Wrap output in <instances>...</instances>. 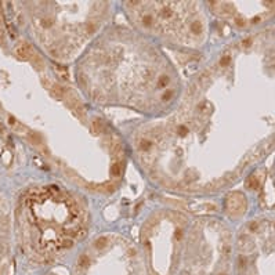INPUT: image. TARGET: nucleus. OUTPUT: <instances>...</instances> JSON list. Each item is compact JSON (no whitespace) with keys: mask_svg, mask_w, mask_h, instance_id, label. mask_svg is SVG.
I'll return each mask as SVG.
<instances>
[{"mask_svg":"<svg viewBox=\"0 0 275 275\" xmlns=\"http://www.w3.org/2000/svg\"><path fill=\"white\" fill-rule=\"evenodd\" d=\"M87 211L64 188L33 189L25 201V239L40 258H53L72 249L87 232Z\"/></svg>","mask_w":275,"mask_h":275,"instance_id":"nucleus-2","label":"nucleus"},{"mask_svg":"<svg viewBox=\"0 0 275 275\" xmlns=\"http://www.w3.org/2000/svg\"><path fill=\"white\" fill-rule=\"evenodd\" d=\"M125 10L147 35L193 48L206 39V17L198 1H125Z\"/></svg>","mask_w":275,"mask_h":275,"instance_id":"nucleus-3","label":"nucleus"},{"mask_svg":"<svg viewBox=\"0 0 275 275\" xmlns=\"http://www.w3.org/2000/svg\"><path fill=\"white\" fill-rule=\"evenodd\" d=\"M91 100L163 111L177 98L178 76L162 53L131 32H111L91 47L77 68Z\"/></svg>","mask_w":275,"mask_h":275,"instance_id":"nucleus-1","label":"nucleus"}]
</instances>
